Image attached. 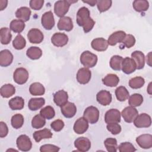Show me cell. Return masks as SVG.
Returning <instances> with one entry per match:
<instances>
[{
  "label": "cell",
  "instance_id": "57",
  "mask_svg": "<svg viewBox=\"0 0 152 152\" xmlns=\"http://www.w3.org/2000/svg\"><path fill=\"white\" fill-rule=\"evenodd\" d=\"M151 83H150L149 84V85H148V88H147V91H148V93L150 94H151Z\"/></svg>",
  "mask_w": 152,
  "mask_h": 152
},
{
  "label": "cell",
  "instance_id": "51",
  "mask_svg": "<svg viewBox=\"0 0 152 152\" xmlns=\"http://www.w3.org/2000/svg\"><path fill=\"white\" fill-rule=\"evenodd\" d=\"M51 128L56 132L61 131L64 126V122L61 119H56L50 124Z\"/></svg>",
  "mask_w": 152,
  "mask_h": 152
},
{
  "label": "cell",
  "instance_id": "56",
  "mask_svg": "<svg viewBox=\"0 0 152 152\" xmlns=\"http://www.w3.org/2000/svg\"><path fill=\"white\" fill-rule=\"evenodd\" d=\"M150 55H151V52H150V53H148V55L147 56V58H146L147 62L148 63V64L150 66H151V64H150V62H151V59H150L151 57H150Z\"/></svg>",
  "mask_w": 152,
  "mask_h": 152
},
{
  "label": "cell",
  "instance_id": "1",
  "mask_svg": "<svg viewBox=\"0 0 152 152\" xmlns=\"http://www.w3.org/2000/svg\"><path fill=\"white\" fill-rule=\"evenodd\" d=\"M77 23L79 26L83 27L86 33L90 31L95 24L94 21L90 17L89 10L85 7L78 10L77 14Z\"/></svg>",
  "mask_w": 152,
  "mask_h": 152
},
{
  "label": "cell",
  "instance_id": "4",
  "mask_svg": "<svg viewBox=\"0 0 152 152\" xmlns=\"http://www.w3.org/2000/svg\"><path fill=\"white\" fill-rule=\"evenodd\" d=\"M83 117L88 121V122L94 124L99 121V111L98 109L94 106H88L85 109L83 113Z\"/></svg>",
  "mask_w": 152,
  "mask_h": 152
},
{
  "label": "cell",
  "instance_id": "12",
  "mask_svg": "<svg viewBox=\"0 0 152 152\" xmlns=\"http://www.w3.org/2000/svg\"><path fill=\"white\" fill-rule=\"evenodd\" d=\"M121 68L125 74H130L135 71L137 66L134 61L132 58L126 57L122 60Z\"/></svg>",
  "mask_w": 152,
  "mask_h": 152
},
{
  "label": "cell",
  "instance_id": "46",
  "mask_svg": "<svg viewBox=\"0 0 152 152\" xmlns=\"http://www.w3.org/2000/svg\"><path fill=\"white\" fill-rule=\"evenodd\" d=\"M112 3V1L110 0H100L97 1V7L100 12H103L110 8Z\"/></svg>",
  "mask_w": 152,
  "mask_h": 152
},
{
  "label": "cell",
  "instance_id": "44",
  "mask_svg": "<svg viewBox=\"0 0 152 152\" xmlns=\"http://www.w3.org/2000/svg\"><path fill=\"white\" fill-rule=\"evenodd\" d=\"M26 45V41L25 39L21 34H18L12 42L13 47L17 50L23 49Z\"/></svg>",
  "mask_w": 152,
  "mask_h": 152
},
{
  "label": "cell",
  "instance_id": "15",
  "mask_svg": "<svg viewBox=\"0 0 152 152\" xmlns=\"http://www.w3.org/2000/svg\"><path fill=\"white\" fill-rule=\"evenodd\" d=\"M68 41L66 34L62 33H56L51 37V42L57 47H62L66 45Z\"/></svg>",
  "mask_w": 152,
  "mask_h": 152
},
{
  "label": "cell",
  "instance_id": "55",
  "mask_svg": "<svg viewBox=\"0 0 152 152\" xmlns=\"http://www.w3.org/2000/svg\"><path fill=\"white\" fill-rule=\"evenodd\" d=\"M83 2L84 3H87L88 4V5H90V6L91 7H93L96 4H97V1L96 0H91V1H83Z\"/></svg>",
  "mask_w": 152,
  "mask_h": 152
},
{
  "label": "cell",
  "instance_id": "6",
  "mask_svg": "<svg viewBox=\"0 0 152 152\" xmlns=\"http://www.w3.org/2000/svg\"><path fill=\"white\" fill-rule=\"evenodd\" d=\"M13 78L17 84H23L27 82L28 78V72L24 68H18L14 72Z\"/></svg>",
  "mask_w": 152,
  "mask_h": 152
},
{
  "label": "cell",
  "instance_id": "27",
  "mask_svg": "<svg viewBox=\"0 0 152 152\" xmlns=\"http://www.w3.org/2000/svg\"><path fill=\"white\" fill-rule=\"evenodd\" d=\"M33 137L34 140L39 142L42 139L50 138L52 137V133L50 129L45 128L42 130L35 131L33 134Z\"/></svg>",
  "mask_w": 152,
  "mask_h": 152
},
{
  "label": "cell",
  "instance_id": "24",
  "mask_svg": "<svg viewBox=\"0 0 152 152\" xmlns=\"http://www.w3.org/2000/svg\"><path fill=\"white\" fill-rule=\"evenodd\" d=\"M68 95L67 92L63 90H59L53 94V101L55 103L60 107L68 102Z\"/></svg>",
  "mask_w": 152,
  "mask_h": 152
},
{
  "label": "cell",
  "instance_id": "38",
  "mask_svg": "<svg viewBox=\"0 0 152 152\" xmlns=\"http://www.w3.org/2000/svg\"><path fill=\"white\" fill-rule=\"evenodd\" d=\"M123 58L119 55L113 56L110 60V66L115 71H120L121 69V65Z\"/></svg>",
  "mask_w": 152,
  "mask_h": 152
},
{
  "label": "cell",
  "instance_id": "45",
  "mask_svg": "<svg viewBox=\"0 0 152 152\" xmlns=\"http://www.w3.org/2000/svg\"><path fill=\"white\" fill-rule=\"evenodd\" d=\"M40 114L45 119H51L55 116V112L52 106H47L40 110Z\"/></svg>",
  "mask_w": 152,
  "mask_h": 152
},
{
  "label": "cell",
  "instance_id": "9",
  "mask_svg": "<svg viewBox=\"0 0 152 152\" xmlns=\"http://www.w3.org/2000/svg\"><path fill=\"white\" fill-rule=\"evenodd\" d=\"M104 121L107 124L119 123L121 121V113L116 109L107 110L104 115Z\"/></svg>",
  "mask_w": 152,
  "mask_h": 152
},
{
  "label": "cell",
  "instance_id": "54",
  "mask_svg": "<svg viewBox=\"0 0 152 152\" xmlns=\"http://www.w3.org/2000/svg\"><path fill=\"white\" fill-rule=\"evenodd\" d=\"M7 4H8V1L6 0H1L0 1V10L2 11L3 10L4 8H5L7 6Z\"/></svg>",
  "mask_w": 152,
  "mask_h": 152
},
{
  "label": "cell",
  "instance_id": "41",
  "mask_svg": "<svg viewBox=\"0 0 152 152\" xmlns=\"http://www.w3.org/2000/svg\"><path fill=\"white\" fill-rule=\"evenodd\" d=\"M143 102V97L142 95L138 93L132 94L128 100V103L131 106L137 107L140 106Z\"/></svg>",
  "mask_w": 152,
  "mask_h": 152
},
{
  "label": "cell",
  "instance_id": "26",
  "mask_svg": "<svg viewBox=\"0 0 152 152\" xmlns=\"http://www.w3.org/2000/svg\"><path fill=\"white\" fill-rule=\"evenodd\" d=\"M31 10L27 7H22L15 12V17L24 22L27 21L31 15Z\"/></svg>",
  "mask_w": 152,
  "mask_h": 152
},
{
  "label": "cell",
  "instance_id": "28",
  "mask_svg": "<svg viewBox=\"0 0 152 152\" xmlns=\"http://www.w3.org/2000/svg\"><path fill=\"white\" fill-rule=\"evenodd\" d=\"M102 81L105 86L113 87L118 85L119 81V78L116 74H109L103 78Z\"/></svg>",
  "mask_w": 152,
  "mask_h": 152
},
{
  "label": "cell",
  "instance_id": "47",
  "mask_svg": "<svg viewBox=\"0 0 152 152\" xmlns=\"http://www.w3.org/2000/svg\"><path fill=\"white\" fill-rule=\"evenodd\" d=\"M120 152H134L137 150L134 146L129 142H125L121 143L118 147Z\"/></svg>",
  "mask_w": 152,
  "mask_h": 152
},
{
  "label": "cell",
  "instance_id": "35",
  "mask_svg": "<svg viewBox=\"0 0 152 152\" xmlns=\"http://www.w3.org/2000/svg\"><path fill=\"white\" fill-rule=\"evenodd\" d=\"M134 9L137 12L147 11L149 7V3L145 0H135L132 3Z\"/></svg>",
  "mask_w": 152,
  "mask_h": 152
},
{
  "label": "cell",
  "instance_id": "53",
  "mask_svg": "<svg viewBox=\"0 0 152 152\" xmlns=\"http://www.w3.org/2000/svg\"><path fill=\"white\" fill-rule=\"evenodd\" d=\"M8 133V128L6 124L2 121L0 122V137L4 138Z\"/></svg>",
  "mask_w": 152,
  "mask_h": 152
},
{
  "label": "cell",
  "instance_id": "18",
  "mask_svg": "<svg viewBox=\"0 0 152 152\" xmlns=\"http://www.w3.org/2000/svg\"><path fill=\"white\" fill-rule=\"evenodd\" d=\"M136 142L142 148H150L152 147V135L151 134L141 135L136 138Z\"/></svg>",
  "mask_w": 152,
  "mask_h": 152
},
{
  "label": "cell",
  "instance_id": "36",
  "mask_svg": "<svg viewBox=\"0 0 152 152\" xmlns=\"http://www.w3.org/2000/svg\"><path fill=\"white\" fill-rule=\"evenodd\" d=\"M25 27L24 22L20 20H13L11 21L10 26V30L17 33H20L23 31Z\"/></svg>",
  "mask_w": 152,
  "mask_h": 152
},
{
  "label": "cell",
  "instance_id": "21",
  "mask_svg": "<svg viewBox=\"0 0 152 152\" xmlns=\"http://www.w3.org/2000/svg\"><path fill=\"white\" fill-rule=\"evenodd\" d=\"M107 41L103 37L94 39L91 43L92 48L97 51L102 52L106 50L108 48Z\"/></svg>",
  "mask_w": 152,
  "mask_h": 152
},
{
  "label": "cell",
  "instance_id": "33",
  "mask_svg": "<svg viewBox=\"0 0 152 152\" xmlns=\"http://www.w3.org/2000/svg\"><path fill=\"white\" fill-rule=\"evenodd\" d=\"M1 43L2 45H8L11 40L12 35L10 29L7 27H2L0 30Z\"/></svg>",
  "mask_w": 152,
  "mask_h": 152
},
{
  "label": "cell",
  "instance_id": "31",
  "mask_svg": "<svg viewBox=\"0 0 152 152\" xmlns=\"http://www.w3.org/2000/svg\"><path fill=\"white\" fill-rule=\"evenodd\" d=\"M29 91L33 96H42L44 94L45 89L44 86L40 83H32L29 87Z\"/></svg>",
  "mask_w": 152,
  "mask_h": 152
},
{
  "label": "cell",
  "instance_id": "48",
  "mask_svg": "<svg viewBox=\"0 0 152 152\" xmlns=\"http://www.w3.org/2000/svg\"><path fill=\"white\" fill-rule=\"evenodd\" d=\"M124 46L127 48H130L132 47L135 43V39L134 36L132 34H126L124 39L122 42Z\"/></svg>",
  "mask_w": 152,
  "mask_h": 152
},
{
  "label": "cell",
  "instance_id": "17",
  "mask_svg": "<svg viewBox=\"0 0 152 152\" xmlns=\"http://www.w3.org/2000/svg\"><path fill=\"white\" fill-rule=\"evenodd\" d=\"M73 128L75 133L78 134H84L88 128V121L84 117H81L75 122Z\"/></svg>",
  "mask_w": 152,
  "mask_h": 152
},
{
  "label": "cell",
  "instance_id": "52",
  "mask_svg": "<svg viewBox=\"0 0 152 152\" xmlns=\"http://www.w3.org/2000/svg\"><path fill=\"white\" fill-rule=\"evenodd\" d=\"M43 3V0H31L29 2V4L31 8L34 10H39L42 8Z\"/></svg>",
  "mask_w": 152,
  "mask_h": 152
},
{
  "label": "cell",
  "instance_id": "16",
  "mask_svg": "<svg viewBox=\"0 0 152 152\" xmlns=\"http://www.w3.org/2000/svg\"><path fill=\"white\" fill-rule=\"evenodd\" d=\"M62 114L67 118H72L76 113L77 108L74 103L67 102L65 104L61 107Z\"/></svg>",
  "mask_w": 152,
  "mask_h": 152
},
{
  "label": "cell",
  "instance_id": "10",
  "mask_svg": "<svg viewBox=\"0 0 152 152\" xmlns=\"http://www.w3.org/2000/svg\"><path fill=\"white\" fill-rule=\"evenodd\" d=\"M41 23L46 30H51L55 26V20L52 12L49 11L45 12L42 16Z\"/></svg>",
  "mask_w": 152,
  "mask_h": 152
},
{
  "label": "cell",
  "instance_id": "37",
  "mask_svg": "<svg viewBox=\"0 0 152 152\" xmlns=\"http://www.w3.org/2000/svg\"><path fill=\"white\" fill-rule=\"evenodd\" d=\"M115 95L117 99L120 102L126 100L129 96L128 91L124 86H120L115 90Z\"/></svg>",
  "mask_w": 152,
  "mask_h": 152
},
{
  "label": "cell",
  "instance_id": "32",
  "mask_svg": "<svg viewBox=\"0 0 152 152\" xmlns=\"http://www.w3.org/2000/svg\"><path fill=\"white\" fill-rule=\"evenodd\" d=\"M1 95L4 98H8L15 93V88L14 86L11 84H6L1 87Z\"/></svg>",
  "mask_w": 152,
  "mask_h": 152
},
{
  "label": "cell",
  "instance_id": "2",
  "mask_svg": "<svg viewBox=\"0 0 152 152\" xmlns=\"http://www.w3.org/2000/svg\"><path fill=\"white\" fill-rule=\"evenodd\" d=\"M80 62L86 68H93L97 64V56L90 51L86 50L80 56Z\"/></svg>",
  "mask_w": 152,
  "mask_h": 152
},
{
  "label": "cell",
  "instance_id": "20",
  "mask_svg": "<svg viewBox=\"0 0 152 152\" xmlns=\"http://www.w3.org/2000/svg\"><path fill=\"white\" fill-rule=\"evenodd\" d=\"M13 61V55L8 49H4L0 52V65L6 67L11 64Z\"/></svg>",
  "mask_w": 152,
  "mask_h": 152
},
{
  "label": "cell",
  "instance_id": "43",
  "mask_svg": "<svg viewBox=\"0 0 152 152\" xmlns=\"http://www.w3.org/2000/svg\"><path fill=\"white\" fill-rule=\"evenodd\" d=\"M145 83L144 79L141 77H136L131 78L129 81V86L134 89H138L142 87Z\"/></svg>",
  "mask_w": 152,
  "mask_h": 152
},
{
  "label": "cell",
  "instance_id": "34",
  "mask_svg": "<svg viewBox=\"0 0 152 152\" xmlns=\"http://www.w3.org/2000/svg\"><path fill=\"white\" fill-rule=\"evenodd\" d=\"M26 55L30 59L36 60L39 59L41 57L42 55V51L38 47L31 46L27 50Z\"/></svg>",
  "mask_w": 152,
  "mask_h": 152
},
{
  "label": "cell",
  "instance_id": "5",
  "mask_svg": "<svg viewBox=\"0 0 152 152\" xmlns=\"http://www.w3.org/2000/svg\"><path fill=\"white\" fill-rule=\"evenodd\" d=\"M16 144L18 148L22 151H28L32 147V142L26 135H20L17 139Z\"/></svg>",
  "mask_w": 152,
  "mask_h": 152
},
{
  "label": "cell",
  "instance_id": "14",
  "mask_svg": "<svg viewBox=\"0 0 152 152\" xmlns=\"http://www.w3.org/2000/svg\"><path fill=\"white\" fill-rule=\"evenodd\" d=\"M74 145L78 151L86 152L90 150L91 147V142L87 138L81 137L77 138L74 141Z\"/></svg>",
  "mask_w": 152,
  "mask_h": 152
},
{
  "label": "cell",
  "instance_id": "13",
  "mask_svg": "<svg viewBox=\"0 0 152 152\" xmlns=\"http://www.w3.org/2000/svg\"><path fill=\"white\" fill-rule=\"evenodd\" d=\"M91 71L86 67L80 68L77 74V80L80 84H87L91 79Z\"/></svg>",
  "mask_w": 152,
  "mask_h": 152
},
{
  "label": "cell",
  "instance_id": "29",
  "mask_svg": "<svg viewBox=\"0 0 152 152\" xmlns=\"http://www.w3.org/2000/svg\"><path fill=\"white\" fill-rule=\"evenodd\" d=\"M45 103V100L43 98H31L28 102V107L30 110L35 111L41 108Z\"/></svg>",
  "mask_w": 152,
  "mask_h": 152
},
{
  "label": "cell",
  "instance_id": "8",
  "mask_svg": "<svg viewBox=\"0 0 152 152\" xmlns=\"http://www.w3.org/2000/svg\"><path fill=\"white\" fill-rule=\"evenodd\" d=\"M134 124L137 128H148L151 124V117L147 113H141L134 119Z\"/></svg>",
  "mask_w": 152,
  "mask_h": 152
},
{
  "label": "cell",
  "instance_id": "30",
  "mask_svg": "<svg viewBox=\"0 0 152 152\" xmlns=\"http://www.w3.org/2000/svg\"><path fill=\"white\" fill-rule=\"evenodd\" d=\"M8 104L12 110H21L24 107V101L21 97L16 96L10 100Z\"/></svg>",
  "mask_w": 152,
  "mask_h": 152
},
{
  "label": "cell",
  "instance_id": "25",
  "mask_svg": "<svg viewBox=\"0 0 152 152\" xmlns=\"http://www.w3.org/2000/svg\"><path fill=\"white\" fill-rule=\"evenodd\" d=\"M131 58L134 61L137 69H141L145 65V56L144 53L139 50H135L131 54Z\"/></svg>",
  "mask_w": 152,
  "mask_h": 152
},
{
  "label": "cell",
  "instance_id": "40",
  "mask_svg": "<svg viewBox=\"0 0 152 152\" xmlns=\"http://www.w3.org/2000/svg\"><path fill=\"white\" fill-rule=\"evenodd\" d=\"M104 146L109 152H116L118 148L117 141L113 138H107L104 141Z\"/></svg>",
  "mask_w": 152,
  "mask_h": 152
},
{
  "label": "cell",
  "instance_id": "50",
  "mask_svg": "<svg viewBox=\"0 0 152 152\" xmlns=\"http://www.w3.org/2000/svg\"><path fill=\"white\" fill-rule=\"evenodd\" d=\"M59 150V148L52 144H45L40 147V151L41 152H56Z\"/></svg>",
  "mask_w": 152,
  "mask_h": 152
},
{
  "label": "cell",
  "instance_id": "22",
  "mask_svg": "<svg viewBox=\"0 0 152 152\" xmlns=\"http://www.w3.org/2000/svg\"><path fill=\"white\" fill-rule=\"evenodd\" d=\"M58 28L59 30H65L70 31L73 28V23L72 19L69 17H61L58 23Z\"/></svg>",
  "mask_w": 152,
  "mask_h": 152
},
{
  "label": "cell",
  "instance_id": "49",
  "mask_svg": "<svg viewBox=\"0 0 152 152\" xmlns=\"http://www.w3.org/2000/svg\"><path fill=\"white\" fill-rule=\"evenodd\" d=\"M107 129L113 135H117L121 131V126L118 123L109 124L107 125Z\"/></svg>",
  "mask_w": 152,
  "mask_h": 152
},
{
  "label": "cell",
  "instance_id": "3",
  "mask_svg": "<svg viewBox=\"0 0 152 152\" xmlns=\"http://www.w3.org/2000/svg\"><path fill=\"white\" fill-rule=\"evenodd\" d=\"M71 1H58L55 3L54 5V12L55 14L59 17H64V15L67 13L69 10V7L72 2Z\"/></svg>",
  "mask_w": 152,
  "mask_h": 152
},
{
  "label": "cell",
  "instance_id": "11",
  "mask_svg": "<svg viewBox=\"0 0 152 152\" xmlns=\"http://www.w3.org/2000/svg\"><path fill=\"white\" fill-rule=\"evenodd\" d=\"M27 37L30 43L38 44L43 41L44 36L40 30L37 28H32L28 31Z\"/></svg>",
  "mask_w": 152,
  "mask_h": 152
},
{
  "label": "cell",
  "instance_id": "39",
  "mask_svg": "<svg viewBox=\"0 0 152 152\" xmlns=\"http://www.w3.org/2000/svg\"><path fill=\"white\" fill-rule=\"evenodd\" d=\"M46 120L40 114L36 115L34 116L31 121V126L33 128L38 129L41 128L45 125Z\"/></svg>",
  "mask_w": 152,
  "mask_h": 152
},
{
  "label": "cell",
  "instance_id": "7",
  "mask_svg": "<svg viewBox=\"0 0 152 152\" xmlns=\"http://www.w3.org/2000/svg\"><path fill=\"white\" fill-rule=\"evenodd\" d=\"M121 115L126 122L131 123L138 115V110L132 106H128L123 109Z\"/></svg>",
  "mask_w": 152,
  "mask_h": 152
},
{
  "label": "cell",
  "instance_id": "23",
  "mask_svg": "<svg viewBox=\"0 0 152 152\" xmlns=\"http://www.w3.org/2000/svg\"><path fill=\"white\" fill-rule=\"evenodd\" d=\"M125 36V32L121 30L113 33L108 38V45L110 46H115L118 43H121L124 39Z\"/></svg>",
  "mask_w": 152,
  "mask_h": 152
},
{
  "label": "cell",
  "instance_id": "19",
  "mask_svg": "<svg viewBox=\"0 0 152 152\" xmlns=\"http://www.w3.org/2000/svg\"><path fill=\"white\" fill-rule=\"evenodd\" d=\"M96 100L99 103L103 106H107L112 102V95L106 90H101L96 95Z\"/></svg>",
  "mask_w": 152,
  "mask_h": 152
},
{
  "label": "cell",
  "instance_id": "42",
  "mask_svg": "<svg viewBox=\"0 0 152 152\" xmlns=\"http://www.w3.org/2000/svg\"><path fill=\"white\" fill-rule=\"evenodd\" d=\"M11 123L12 126L15 129L20 128L24 124V118L22 115L18 113L15 114L11 118Z\"/></svg>",
  "mask_w": 152,
  "mask_h": 152
}]
</instances>
